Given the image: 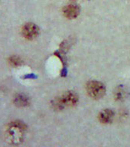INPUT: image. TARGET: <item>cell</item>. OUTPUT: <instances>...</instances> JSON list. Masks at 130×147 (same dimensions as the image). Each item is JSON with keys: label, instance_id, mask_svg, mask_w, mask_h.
Wrapping results in <instances>:
<instances>
[{"label": "cell", "instance_id": "obj_1", "mask_svg": "<svg viewBox=\"0 0 130 147\" xmlns=\"http://www.w3.org/2000/svg\"><path fill=\"white\" fill-rule=\"evenodd\" d=\"M26 129V126L20 122H15L10 124L9 128L7 130V136L13 143L20 142L23 139V135Z\"/></svg>", "mask_w": 130, "mask_h": 147}, {"label": "cell", "instance_id": "obj_2", "mask_svg": "<svg viewBox=\"0 0 130 147\" xmlns=\"http://www.w3.org/2000/svg\"><path fill=\"white\" fill-rule=\"evenodd\" d=\"M86 88L88 94L94 99L101 98L106 94L105 86L101 82L96 80H92L87 83Z\"/></svg>", "mask_w": 130, "mask_h": 147}, {"label": "cell", "instance_id": "obj_3", "mask_svg": "<svg viewBox=\"0 0 130 147\" xmlns=\"http://www.w3.org/2000/svg\"><path fill=\"white\" fill-rule=\"evenodd\" d=\"M60 100L62 104L65 107H73L78 101L77 94L73 91H67L64 94L61 96H60Z\"/></svg>", "mask_w": 130, "mask_h": 147}, {"label": "cell", "instance_id": "obj_4", "mask_svg": "<svg viewBox=\"0 0 130 147\" xmlns=\"http://www.w3.org/2000/svg\"><path fill=\"white\" fill-rule=\"evenodd\" d=\"M38 27L33 23H28L23 27L22 34L27 39H34L38 34Z\"/></svg>", "mask_w": 130, "mask_h": 147}, {"label": "cell", "instance_id": "obj_5", "mask_svg": "<svg viewBox=\"0 0 130 147\" xmlns=\"http://www.w3.org/2000/svg\"><path fill=\"white\" fill-rule=\"evenodd\" d=\"M63 13L64 16L67 18L72 19L75 18L80 14V8L77 5L71 4L66 5L63 9Z\"/></svg>", "mask_w": 130, "mask_h": 147}, {"label": "cell", "instance_id": "obj_6", "mask_svg": "<svg viewBox=\"0 0 130 147\" xmlns=\"http://www.w3.org/2000/svg\"><path fill=\"white\" fill-rule=\"evenodd\" d=\"M114 117V113L112 110L106 109L102 110L99 114V119L102 123H110Z\"/></svg>", "mask_w": 130, "mask_h": 147}, {"label": "cell", "instance_id": "obj_7", "mask_svg": "<svg viewBox=\"0 0 130 147\" xmlns=\"http://www.w3.org/2000/svg\"><path fill=\"white\" fill-rule=\"evenodd\" d=\"M15 103L18 107H25L29 103V98L25 94H18L15 97Z\"/></svg>", "mask_w": 130, "mask_h": 147}, {"label": "cell", "instance_id": "obj_8", "mask_svg": "<svg viewBox=\"0 0 130 147\" xmlns=\"http://www.w3.org/2000/svg\"><path fill=\"white\" fill-rule=\"evenodd\" d=\"M127 96V90L123 86H119L117 88L114 93L115 99L117 100H123Z\"/></svg>", "mask_w": 130, "mask_h": 147}, {"label": "cell", "instance_id": "obj_9", "mask_svg": "<svg viewBox=\"0 0 130 147\" xmlns=\"http://www.w3.org/2000/svg\"><path fill=\"white\" fill-rule=\"evenodd\" d=\"M21 60L17 57H11V59H10V63H11L13 66H18L19 64H21Z\"/></svg>", "mask_w": 130, "mask_h": 147}]
</instances>
